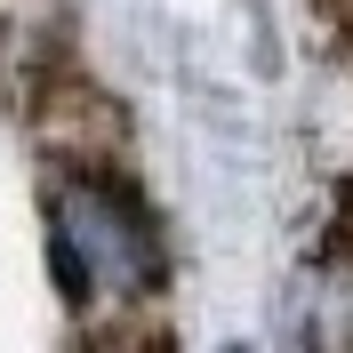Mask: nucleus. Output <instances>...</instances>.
<instances>
[{"label": "nucleus", "instance_id": "f257e3e1", "mask_svg": "<svg viewBox=\"0 0 353 353\" xmlns=\"http://www.w3.org/2000/svg\"><path fill=\"white\" fill-rule=\"evenodd\" d=\"M57 265H65L72 297H137L161 273V249L129 193L81 176L57 193Z\"/></svg>", "mask_w": 353, "mask_h": 353}]
</instances>
